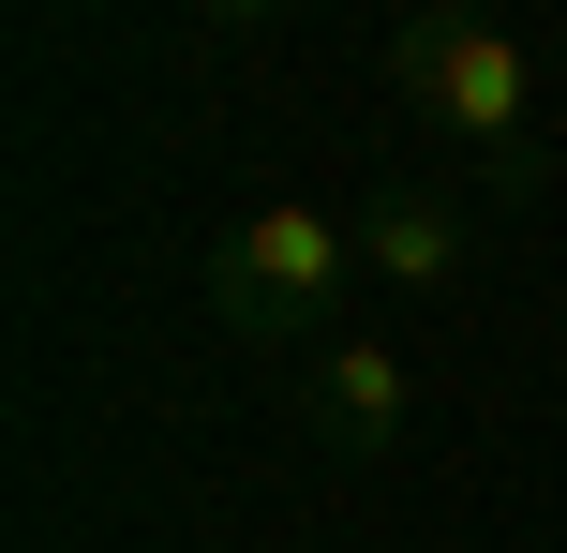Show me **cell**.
<instances>
[{
    "label": "cell",
    "instance_id": "obj_1",
    "mask_svg": "<svg viewBox=\"0 0 567 553\" xmlns=\"http://www.w3.org/2000/svg\"><path fill=\"white\" fill-rule=\"evenodd\" d=\"M389 90L493 180V195H538V180H553V135H538L553 90H538V60H523L493 16H403L389 30Z\"/></svg>",
    "mask_w": 567,
    "mask_h": 553
},
{
    "label": "cell",
    "instance_id": "obj_2",
    "mask_svg": "<svg viewBox=\"0 0 567 553\" xmlns=\"http://www.w3.org/2000/svg\"><path fill=\"white\" fill-rule=\"evenodd\" d=\"M343 269H359V225H329V209H299V195H269L255 225L209 255V315L239 329V345H329V299H343Z\"/></svg>",
    "mask_w": 567,
    "mask_h": 553
},
{
    "label": "cell",
    "instance_id": "obj_3",
    "mask_svg": "<svg viewBox=\"0 0 567 553\" xmlns=\"http://www.w3.org/2000/svg\"><path fill=\"white\" fill-rule=\"evenodd\" d=\"M403 419H419V359H403L389 329H329V345L299 359V434H329L343 464H389Z\"/></svg>",
    "mask_w": 567,
    "mask_h": 553
},
{
    "label": "cell",
    "instance_id": "obj_4",
    "mask_svg": "<svg viewBox=\"0 0 567 553\" xmlns=\"http://www.w3.org/2000/svg\"><path fill=\"white\" fill-rule=\"evenodd\" d=\"M463 255H478V239H463V195L449 180H373V209H359V269H389V285H463Z\"/></svg>",
    "mask_w": 567,
    "mask_h": 553
}]
</instances>
